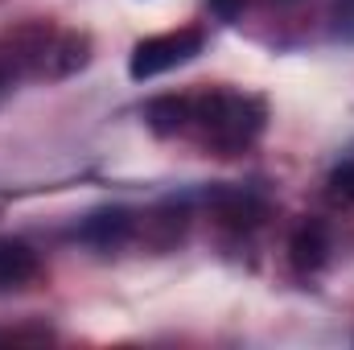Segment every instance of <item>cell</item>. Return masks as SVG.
I'll use <instances>...</instances> for the list:
<instances>
[{
  "label": "cell",
  "instance_id": "cell-2",
  "mask_svg": "<svg viewBox=\"0 0 354 350\" xmlns=\"http://www.w3.org/2000/svg\"><path fill=\"white\" fill-rule=\"evenodd\" d=\"M206 46V33L202 29H177V33H157V37H145L136 50H132V62H128V75L136 83L145 79H157L174 66H185L189 58H198Z\"/></svg>",
  "mask_w": 354,
  "mask_h": 350
},
{
  "label": "cell",
  "instance_id": "cell-5",
  "mask_svg": "<svg viewBox=\"0 0 354 350\" xmlns=\"http://www.w3.org/2000/svg\"><path fill=\"white\" fill-rule=\"evenodd\" d=\"M37 276V252L25 239H0V293H17Z\"/></svg>",
  "mask_w": 354,
  "mask_h": 350
},
{
  "label": "cell",
  "instance_id": "cell-10",
  "mask_svg": "<svg viewBox=\"0 0 354 350\" xmlns=\"http://www.w3.org/2000/svg\"><path fill=\"white\" fill-rule=\"evenodd\" d=\"M4 91H8V66L0 62V95H4Z\"/></svg>",
  "mask_w": 354,
  "mask_h": 350
},
{
  "label": "cell",
  "instance_id": "cell-9",
  "mask_svg": "<svg viewBox=\"0 0 354 350\" xmlns=\"http://www.w3.org/2000/svg\"><path fill=\"white\" fill-rule=\"evenodd\" d=\"M206 4H210V12H214L218 21H235V17L243 12L248 0H206Z\"/></svg>",
  "mask_w": 354,
  "mask_h": 350
},
{
  "label": "cell",
  "instance_id": "cell-4",
  "mask_svg": "<svg viewBox=\"0 0 354 350\" xmlns=\"http://www.w3.org/2000/svg\"><path fill=\"white\" fill-rule=\"evenodd\" d=\"M330 252H334V243H330L326 223H305V227H297V235H292V243H288V260H292V268H297L301 276L322 272L326 260H330Z\"/></svg>",
  "mask_w": 354,
  "mask_h": 350
},
{
  "label": "cell",
  "instance_id": "cell-7",
  "mask_svg": "<svg viewBox=\"0 0 354 350\" xmlns=\"http://www.w3.org/2000/svg\"><path fill=\"white\" fill-rule=\"evenodd\" d=\"M330 25H334V37L354 42V0H334V8H330Z\"/></svg>",
  "mask_w": 354,
  "mask_h": 350
},
{
  "label": "cell",
  "instance_id": "cell-6",
  "mask_svg": "<svg viewBox=\"0 0 354 350\" xmlns=\"http://www.w3.org/2000/svg\"><path fill=\"white\" fill-rule=\"evenodd\" d=\"M185 116H189V95H161L145 107V120L157 136H177L185 132Z\"/></svg>",
  "mask_w": 354,
  "mask_h": 350
},
{
  "label": "cell",
  "instance_id": "cell-1",
  "mask_svg": "<svg viewBox=\"0 0 354 350\" xmlns=\"http://www.w3.org/2000/svg\"><path fill=\"white\" fill-rule=\"evenodd\" d=\"M264 99L243 91H210V95H189L185 132H194L198 145L223 157H235L248 145H256V136L264 132Z\"/></svg>",
  "mask_w": 354,
  "mask_h": 350
},
{
  "label": "cell",
  "instance_id": "cell-8",
  "mask_svg": "<svg viewBox=\"0 0 354 350\" xmlns=\"http://www.w3.org/2000/svg\"><path fill=\"white\" fill-rule=\"evenodd\" d=\"M330 198L354 202V161H342V165L330 174Z\"/></svg>",
  "mask_w": 354,
  "mask_h": 350
},
{
  "label": "cell",
  "instance_id": "cell-3",
  "mask_svg": "<svg viewBox=\"0 0 354 350\" xmlns=\"http://www.w3.org/2000/svg\"><path fill=\"white\" fill-rule=\"evenodd\" d=\"M132 231H136V219H132L128 206H103V210H91L75 227V239H83L99 252H115L132 239Z\"/></svg>",
  "mask_w": 354,
  "mask_h": 350
}]
</instances>
